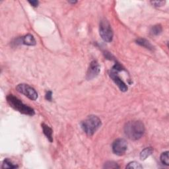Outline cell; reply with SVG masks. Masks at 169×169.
Listing matches in <instances>:
<instances>
[{"instance_id": "1", "label": "cell", "mask_w": 169, "mask_h": 169, "mask_svg": "<svg viewBox=\"0 0 169 169\" xmlns=\"http://www.w3.org/2000/svg\"><path fill=\"white\" fill-rule=\"evenodd\" d=\"M124 132L129 139L132 140H137L144 134L145 127L140 121H130L124 126Z\"/></svg>"}, {"instance_id": "2", "label": "cell", "mask_w": 169, "mask_h": 169, "mask_svg": "<svg viewBox=\"0 0 169 169\" xmlns=\"http://www.w3.org/2000/svg\"><path fill=\"white\" fill-rule=\"evenodd\" d=\"M7 101L10 106L23 114L33 116L35 114L33 108L24 104L20 99L13 94H9L7 97Z\"/></svg>"}, {"instance_id": "3", "label": "cell", "mask_w": 169, "mask_h": 169, "mask_svg": "<svg viewBox=\"0 0 169 169\" xmlns=\"http://www.w3.org/2000/svg\"><path fill=\"white\" fill-rule=\"evenodd\" d=\"M101 126V121L98 117L94 115L89 116L81 123V127L87 135L91 136Z\"/></svg>"}, {"instance_id": "4", "label": "cell", "mask_w": 169, "mask_h": 169, "mask_svg": "<svg viewBox=\"0 0 169 169\" xmlns=\"http://www.w3.org/2000/svg\"><path fill=\"white\" fill-rule=\"evenodd\" d=\"M122 69H123L120 64L118 63H116L111 69L110 76L112 78L113 81L116 84V85L120 89V91L123 92H126L128 91V87L126 83L122 80L121 78L118 75V73L122 71Z\"/></svg>"}, {"instance_id": "5", "label": "cell", "mask_w": 169, "mask_h": 169, "mask_svg": "<svg viewBox=\"0 0 169 169\" xmlns=\"http://www.w3.org/2000/svg\"><path fill=\"white\" fill-rule=\"evenodd\" d=\"M99 32L104 41L110 42L112 41L113 32L112 27L106 19H102L101 21Z\"/></svg>"}, {"instance_id": "6", "label": "cell", "mask_w": 169, "mask_h": 169, "mask_svg": "<svg viewBox=\"0 0 169 169\" xmlns=\"http://www.w3.org/2000/svg\"><path fill=\"white\" fill-rule=\"evenodd\" d=\"M17 91L24 94L32 101H35L38 98V93L35 89L27 84H19L16 87Z\"/></svg>"}, {"instance_id": "7", "label": "cell", "mask_w": 169, "mask_h": 169, "mask_svg": "<svg viewBox=\"0 0 169 169\" xmlns=\"http://www.w3.org/2000/svg\"><path fill=\"white\" fill-rule=\"evenodd\" d=\"M128 148V144L124 139H117L112 144V151L114 154L122 156L125 154Z\"/></svg>"}, {"instance_id": "8", "label": "cell", "mask_w": 169, "mask_h": 169, "mask_svg": "<svg viewBox=\"0 0 169 169\" xmlns=\"http://www.w3.org/2000/svg\"><path fill=\"white\" fill-rule=\"evenodd\" d=\"M101 72V67L97 61H93L91 62L90 66L88 69L87 73V79L88 80H91L98 76Z\"/></svg>"}, {"instance_id": "9", "label": "cell", "mask_w": 169, "mask_h": 169, "mask_svg": "<svg viewBox=\"0 0 169 169\" xmlns=\"http://www.w3.org/2000/svg\"><path fill=\"white\" fill-rule=\"evenodd\" d=\"M21 42L23 44L27 46H34L36 44V41L34 37L31 34H28L27 35L21 38Z\"/></svg>"}, {"instance_id": "10", "label": "cell", "mask_w": 169, "mask_h": 169, "mask_svg": "<svg viewBox=\"0 0 169 169\" xmlns=\"http://www.w3.org/2000/svg\"><path fill=\"white\" fill-rule=\"evenodd\" d=\"M42 128L44 134L46 136L48 140L50 142H52L53 137H52V129L45 124H42Z\"/></svg>"}, {"instance_id": "11", "label": "cell", "mask_w": 169, "mask_h": 169, "mask_svg": "<svg viewBox=\"0 0 169 169\" xmlns=\"http://www.w3.org/2000/svg\"><path fill=\"white\" fill-rule=\"evenodd\" d=\"M136 43L144 48L150 50H153V46H152V44L145 38H138L136 41Z\"/></svg>"}, {"instance_id": "12", "label": "cell", "mask_w": 169, "mask_h": 169, "mask_svg": "<svg viewBox=\"0 0 169 169\" xmlns=\"http://www.w3.org/2000/svg\"><path fill=\"white\" fill-rule=\"evenodd\" d=\"M153 152V150L151 147H147L143 150L140 153V158L141 160H145L147 157H150Z\"/></svg>"}, {"instance_id": "13", "label": "cell", "mask_w": 169, "mask_h": 169, "mask_svg": "<svg viewBox=\"0 0 169 169\" xmlns=\"http://www.w3.org/2000/svg\"><path fill=\"white\" fill-rule=\"evenodd\" d=\"M18 168V166L16 165H14V164L10 161L8 158H6L3 162V165L2 168L6 169V168Z\"/></svg>"}, {"instance_id": "14", "label": "cell", "mask_w": 169, "mask_h": 169, "mask_svg": "<svg viewBox=\"0 0 169 169\" xmlns=\"http://www.w3.org/2000/svg\"><path fill=\"white\" fill-rule=\"evenodd\" d=\"M162 28L161 25H160V24H157V25L152 27L150 32L152 35L157 36L162 32Z\"/></svg>"}, {"instance_id": "15", "label": "cell", "mask_w": 169, "mask_h": 169, "mask_svg": "<svg viewBox=\"0 0 169 169\" xmlns=\"http://www.w3.org/2000/svg\"><path fill=\"white\" fill-rule=\"evenodd\" d=\"M161 161L163 165L168 166L169 165V157L168 151H165L161 154Z\"/></svg>"}, {"instance_id": "16", "label": "cell", "mask_w": 169, "mask_h": 169, "mask_svg": "<svg viewBox=\"0 0 169 169\" xmlns=\"http://www.w3.org/2000/svg\"><path fill=\"white\" fill-rule=\"evenodd\" d=\"M126 168H133V169H139V168H142L143 167L141 165V164L138 163L137 162L133 161L128 163V165L126 167Z\"/></svg>"}, {"instance_id": "17", "label": "cell", "mask_w": 169, "mask_h": 169, "mask_svg": "<svg viewBox=\"0 0 169 169\" xmlns=\"http://www.w3.org/2000/svg\"><path fill=\"white\" fill-rule=\"evenodd\" d=\"M104 168H119L120 167L118 165V164L114 161H108L104 164Z\"/></svg>"}, {"instance_id": "18", "label": "cell", "mask_w": 169, "mask_h": 169, "mask_svg": "<svg viewBox=\"0 0 169 169\" xmlns=\"http://www.w3.org/2000/svg\"><path fill=\"white\" fill-rule=\"evenodd\" d=\"M151 3L153 5H154V6H155V7H161V6H163V5L165 3V2H163V1H153V2H151Z\"/></svg>"}, {"instance_id": "19", "label": "cell", "mask_w": 169, "mask_h": 169, "mask_svg": "<svg viewBox=\"0 0 169 169\" xmlns=\"http://www.w3.org/2000/svg\"><path fill=\"white\" fill-rule=\"evenodd\" d=\"M45 98H46V100H48L49 101H51L52 99V93L51 91H48L46 94Z\"/></svg>"}, {"instance_id": "20", "label": "cell", "mask_w": 169, "mask_h": 169, "mask_svg": "<svg viewBox=\"0 0 169 169\" xmlns=\"http://www.w3.org/2000/svg\"><path fill=\"white\" fill-rule=\"evenodd\" d=\"M28 3L32 5L33 7H37L38 6V1H36V0H34V1H28Z\"/></svg>"}, {"instance_id": "21", "label": "cell", "mask_w": 169, "mask_h": 169, "mask_svg": "<svg viewBox=\"0 0 169 169\" xmlns=\"http://www.w3.org/2000/svg\"><path fill=\"white\" fill-rule=\"evenodd\" d=\"M69 3H77V2H70V1H69Z\"/></svg>"}]
</instances>
